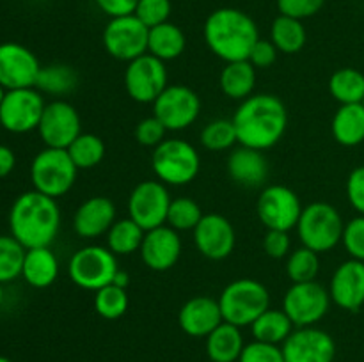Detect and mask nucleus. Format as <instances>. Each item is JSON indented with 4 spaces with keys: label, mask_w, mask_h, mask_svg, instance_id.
<instances>
[{
    "label": "nucleus",
    "mask_w": 364,
    "mask_h": 362,
    "mask_svg": "<svg viewBox=\"0 0 364 362\" xmlns=\"http://www.w3.org/2000/svg\"><path fill=\"white\" fill-rule=\"evenodd\" d=\"M78 85V75L68 64H50L41 66L36 80V89L39 92L52 96H64L75 91Z\"/></svg>",
    "instance_id": "33"
},
{
    "label": "nucleus",
    "mask_w": 364,
    "mask_h": 362,
    "mask_svg": "<svg viewBox=\"0 0 364 362\" xmlns=\"http://www.w3.org/2000/svg\"><path fill=\"white\" fill-rule=\"evenodd\" d=\"M78 167L71 160L68 149L45 148L31 163V181L34 190L48 197H63L73 188Z\"/></svg>",
    "instance_id": "7"
},
{
    "label": "nucleus",
    "mask_w": 364,
    "mask_h": 362,
    "mask_svg": "<svg viewBox=\"0 0 364 362\" xmlns=\"http://www.w3.org/2000/svg\"><path fill=\"white\" fill-rule=\"evenodd\" d=\"M240 327L223 322L206 337V355L212 362H237L244 351Z\"/></svg>",
    "instance_id": "26"
},
{
    "label": "nucleus",
    "mask_w": 364,
    "mask_h": 362,
    "mask_svg": "<svg viewBox=\"0 0 364 362\" xmlns=\"http://www.w3.org/2000/svg\"><path fill=\"white\" fill-rule=\"evenodd\" d=\"M27 248L14 236L0 234V284L16 280L23 270V259Z\"/></svg>",
    "instance_id": "35"
},
{
    "label": "nucleus",
    "mask_w": 364,
    "mask_h": 362,
    "mask_svg": "<svg viewBox=\"0 0 364 362\" xmlns=\"http://www.w3.org/2000/svg\"><path fill=\"white\" fill-rule=\"evenodd\" d=\"M323 4L326 0H277V9L284 16L304 20V18L315 16L322 9Z\"/></svg>",
    "instance_id": "45"
},
{
    "label": "nucleus",
    "mask_w": 364,
    "mask_h": 362,
    "mask_svg": "<svg viewBox=\"0 0 364 362\" xmlns=\"http://www.w3.org/2000/svg\"><path fill=\"white\" fill-rule=\"evenodd\" d=\"M238 362H284V357L279 344L252 341V343L245 344Z\"/></svg>",
    "instance_id": "44"
},
{
    "label": "nucleus",
    "mask_w": 364,
    "mask_h": 362,
    "mask_svg": "<svg viewBox=\"0 0 364 362\" xmlns=\"http://www.w3.org/2000/svg\"><path fill=\"white\" fill-rule=\"evenodd\" d=\"M331 131L338 144L354 148L364 142V105H341L331 123Z\"/></svg>",
    "instance_id": "27"
},
{
    "label": "nucleus",
    "mask_w": 364,
    "mask_h": 362,
    "mask_svg": "<svg viewBox=\"0 0 364 362\" xmlns=\"http://www.w3.org/2000/svg\"><path fill=\"white\" fill-rule=\"evenodd\" d=\"M181 256V238L176 229L164 224L146 231L141 245V258L153 272H167L178 263Z\"/></svg>",
    "instance_id": "20"
},
{
    "label": "nucleus",
    "mask_w": 364,
    "mask_h": 362,
    "mask_svg": "<svg viewBox=\"0 0 364 362\" xmlns=\"http://www.w3.org/2000/svg\"><path fill=\"white\" fill-rule=\"evenodd\" d=\"M205 43L224 62L247 60L252 46L259 39L258 25L247 13L235 7L213 11L203 27Z\"/></svg>",
    "instance_id": "3"
},
{
    "label": "nucleus",
    "mask_w": 364,
    "mask_h": 362,
    "mask_svg": "<svg viewBox=\"0 0 364 362\" xmlns=\"http://www.w3.org/2000/svg\"><path fill=\"white\" fill-rule=\"evenodd\" d=\"M329 92L341 105L363 103L364 99V73L355 67H341L329 78Z\"/></svg>",
    "instance_id": "32"
},
{
    "label": "nucleus",
    "mask_w": 364,
    "mask_h": 362,
    "mask_svg": "<svg viewBox=\"0 0 364 362\" xmlns=\"http://www.w3.org/2000/svg\"><path fill=\"white\" fill-rule=\"evenodd\" d=\"M345 222L340 212L329 202H311L304 206L297 222V233L302 245L311 251L329 252L343 236Z\"/></svg>",
    "instance_id": "5"
},
{
    "label": "nucleus",
    "mask_w": 364,
    "mask_h": 362,
    "mask_svg": "<svg viewBox=\"0 0 364 362\" xmlns=\"http://www.w3.org/2000/svg\"><path fill=\"white\" fill-rule=\"evenodd\" d=\"M256 212L267 229L290 231L297 227L302 204L291 188L283 185H270L259 194Z\"/></svg>",
    "instance_id": "15"
},
{
    "label": "nucleus",
    "mask_w": 364,
    "mask_h": 362,
    "mask_svg": "<svg viewBox=\"0 0 364 362\" xmlns=\"http://www.w3.org/2000/svg\"><path fill=\"white\" fill-rule=\"evenodd\" d=\"M71 160L80 169H92L100 165L105 156V144L102 138L95 133H80L68 148Z\"/></svg>",
    "instance_id": "36"
},
{
    "label": "nucleus",
    "mask_w": 364,
    "mask_h": 362,
    "mask_svg": "<svg viewBox=\"0 0 364 362\" xmlns=\"http://www.w3.org/2000/svg\"><path fill=\"white\" fill-rule=\"evenodd\" d=\"M171 195L162 181H141L128 197V216L144 231L167 224Z\"/></svg>",
    "instance_id": "12"
},
{
    "label": "nucleus",
    "mask_w": 364,
    "mask_h": 362,
    "mask_svg": "<svg viewBox=\"0 0 364 362\" xmlns=\"http://www.w3.org/2000/svg\"><path fill=\"white\" fill-rule=\"evenodd\" d=\"M294 323L283 309H267L251 325L255 341L269 344H283L294 332Z\"/></svg>",
    "instance_id": "30"
},
{
    "label": "nucleus",
    "mask_w": 364,
    "mask_h": 362,
    "mask_svg": "<svg viewBox=\"0 0 364 362\" xmlns=\"http://www.w3.org/2000/svg\"><path fill=\"white\" fill-rule=\"evenodd\" d=\"M95 309L102 318L119 319L128 309L127 290L117 287L114 284L95 291Z\"/></svg>",
    "instance_id": "39"
},
{
    "label": "nucleus",
    "mask_w": 364,
    "mask_h": 362,
    "mask_svg": "<svg viewBox=\"0 0 364 362\" xmlns=\"http://www.w3.org/2000/svg\"><path fill=\"white\" fill-rule=\"evenodd\" d=\"M284 362H333L336 343L326 330L316 327H297L283 346Z\"/></svg>",
    "instance_id": "17"
},
{
    "label": "nucleus",
    "mask_w": 364,
    "mask_h": 362,
    "mask_svg": "<svg viewBox=\"0 0 364 362\" xmlns=\"http://www.w3.org/2000/svg\"><path fill=\"white\" fill-rule=\"evenodd\" d=\"M331 300L345 311L364 307V263L348 259L334 270L329 283Z\"/></svg>",
    "instance_id": "21"
},
{
    "label": "nucleus",
    "mask_w": 364,
    "mask_h": 362,
    "mask_svg": "<svg viewBox=\"0 0 364 362\" xmlns=\"http://www.w3.org/2000/svg\"><path fill=\"white\" fill-rule=\"evenodd\" d=\"M291 241L288 231H277V229H267L265 238H263V251L269 258L283 259L290 254Z\"/></svg>",
    "instance_id": "46"
},
{
    "label": "nucleus",
    "mask_w": 364,
    "mask_h": 362,
    "mask_svg": "<svg viewBox=\"0 0 364 362\" xmlns=\"http://www.w3.org/2000/svg\"><path fill=\"white\" fill-rule=\"evenodd\" d=\"M347 197L352 208L364 215V165L355 167L347 180Z\"/></svg>",
    "instance_id": "47"
},
{
    "label": "nucleus",
    "mask_w": 364,
    "mask_h": 362,
    "mask_svg": "<svg viewBox=\"0 0 364 362\" xmlns=\"http://www.w3.org/2000/svg\"><path fill=\"white\" fill-rule=\"evenodd\" d=\"M0 362H13V361H11V358H7V357H2V355H0Z\"/></svg>",
    "instance_id": "54"
},
{
    "label": "nucleus",
    "mask_w": 364,
    "mask_h": 362,
    "mask_svg": "<svg viewBox=\"0 0 364 362\" xmlns=\"http://www.w3.org/2000/svg\"><path fill=\"white\" fill-rule=\"evenodd\" d=\"M151 165L159 181L181 187L198 177L201 158L191 142L183 138H166L153 151Z\"/></svg>",
    "instance_id": "6"
},
{
    "label": "nucleus",
    "mask_w": 364,
    "mask_h": 362,
    "mask_svg": "<svg viewBox=\"0 0 364 362\" xmlns=\"http://www.w3.org/2000/svg\"><path fill=\"white\" fill-rule=\"evenodd\" d=\"M185 46H187V38L178 25L166 21V23L149 28L148 53L164 62L178 59L185 52Z\"/></svg>",
    "instance_id": "29"
},
{
    "label": "nucleus",
    "mask_w": 364,
    "mask_h": 362,
    "mask_svg": "<svg viewBox=\"0 0 364 362\" xmlns=\"http://www.w3.org/2000/svg\"><path fill=\"white\" fill-rule=\"evenodd\" d=\"M6 92H7V89L4 87L2 84H0V103H2V99H4V96H6Z\"/></svg>",
    "instance_id": "52"
},
{
    "label": "nucleus",
    "mask_w": 364,
    "mask_h": 362,
    "mask_svg": "<svg viewBox=\"0 0 364 362\" xmlns=\"http://www.w3.org/2000/svg\"><path fill=\"white\" fill-rule=\"evenodd\" d=\"M320 270L318 252L304 247L295 248L288 254L287 261V273L291 283H309L315 280Z\"/></svg>",
    "instance_id": "37"
},
{
    "label": "nucleus",
    "mask_w": 364,
    "mask_h": 362,
    "mask_svg": "<svg viewBox=\"0 0 364 362\" xmlns=\"http://www.w3.org/2000/svg\"><path fill=\"white\" fill-rule=\"evenodd\" d=\"M341 243L352 259L364 263V215H358L345 224Z\"/></svg>",
    "instance_id": "42"
},
{
    "label": "nucleus",
    "mask_w": 364,
    "mask_h": 362,
    "mask_svg": "<svg viewBox=\"0 0 364 362\" xmlns=\"http://www.w3.org/2000/svg\"><path fill=\"white\" fill-rule=\"evenodd\" d=\"M201 206L191 197H178L171 201L167 213V226L176 231H194L203 219Z\"/></svg>",
    "instance_id": "38"
},
{
    "label": "nucleus",
    "mask_w": 364,
    "mask_h": 362,
    "mask_svg": "<svg viewBox=\"0 0 364 362\" xmlns=\"http://www.w3.org/2000/svg\"><path fill=\"white\" fill-rule=\"evenodd\" d=\"M194 243L201 256L212 261L226 259L235 251L237 234L230 220L219 213H208L194 229Z\"/></svg>",
    "instance_id": "19"
},
{
    "label": "nucleus",
    "mask_w": 364,
    "mask_h": 362,
    "mask_svg": "<svg viewBox=\"0 0 364 362\" xmlns=\"http://www.w3.org/2000/svg\"><path fill=\"white\" fill-rule=\"evenodd\" d=\"M231 121L240 146L265 151L283 138L288 126V112L277 96L255 94L240 103Z\"/></svg>",
    "instance_id": "1"
},
{
    "label": "nucleus",
    "mask_w": 364,
    "mask_h": 362,
    "mask_svg": "<svg viewBox=\"0 0 364 362\" xmlns=\"http://www.w3.org/2000/svg\"><path fill=\"white\" fill-rule=\"evenodd\" d=\"M41 71L38 57L20 43L0 45V84L11 89L36 87V80Z\"/></svg>",
    "instance_id": "18"
},
{
    "label": "nucleus",
    "mask_w": 364,
    "mask_h": 362,
    "mask_svg": "<svg viewBox=\"0 0 364 362\" xmlns=\"http://www.w3.org/2000/svg\"><path fill=\"white\" fill-rule=\"evenodd\" d=\"M363 105H364V99H363Z\"/></svg>",
    "instance_id": "55"
},
{
    "label": "nucleus",
    "mask_w": 364,
    "mask_h": 362,
    "mask_svg": "<svg viewBox=\"0 0 364 362\" xmlns=\"http://www.w3.org/2000/svg\"><path fill=\"white\" fill-rule=\"evenodd\" d=\"M59 275V261L50 247L27 248L23 259V270L21 277L25 283L38 290L52 286Z\"/></svg>",
    "instance_id": "25"
},
{
    "label": "nucleus",
    "mask_w": 364,
    "mask_h": 362,
    "mask_svg": "<svg viewBox=\"0 0 364 362\" xmlns=\"http://www.w3.org/2000/svg\"><path fill=\"white\" fill-rule=\"evenodd\" d=\"M149 28L135 14L110 18L103 31V46L110 57L132 62L148 53Z\"/></svg>",
    "instance_id": "9"
},
{
    "label": "nucleus",
    "mask_w": 364,
    "mask_h": 362,
    "mask_svg": "<svg viewBox=\"0 0 364 362\" xmlns=\"http://www.w3.org/2000/svg\"><path fill=\"white\" fill-rule=\"evenodd\" d=\"M112 284H114V286L123 287V290H127L128 284H130V275H128V273L124 272V270L119 268V270H117V272H116V275H114Z\"/></svg>",
    "instance_id": "51"
},
{
    "label": "nucleus",
    "mask_w": 364,
    "mask_h": 362,
    "mask_svg": "<svg viewBox=\"0 0 364 362\" xmlns=\"http://www.w3.org/2000/svg\"><path fill=\"white\" fill-rule=\"evenodd\" d=\"M331 302L329 290L316 280L294 283L283 298V311L295 327H313L327 314Z\"/></svg>",
    "instance_id": "11"
},
{
    "label": "nucleus",
    "mask_w": 364,
    "mask_h": 362,
    "mask_svg": "<svg viewBox=\"0 0 364 362\" xmlns=\"http://www.w3.org/2000/svg\"><path fill=\"white\" fill-rule=\"evenodd\" d=\"M228 172H230L231 180L240 187H262L269 176V162H267L263 151L240 146V148L233 149L228 158Z\"/></svg>",
    "instance_id": "24"
},
{
    "label": "nucleus",
    "mask_w": 364,
    "mask_h": 362,
    "mask_svg": "<svg viewBox=\"0 0 364 362\" xmlns=\"http://www.w3.org/2000/svg\"><path fill=\"white\" fill-rule=\"evenodd\" d=\"M119 270L116 254L109 247L87 245L71 256L68 273L73 284L87 291H98L112 284L114 275Z\"/></svg>",
    "instance_id": "8"
},
{
    "label": "nucleus",
    "mask_w": 364,
    "mask_h": 362,
    "mask_svg": "<svg viewBox=\"0 0 364 362\" xmlns=\"http://www.w3.org/2000/svg\"><path fill=\"white\" fill-rule=\"evenodd\" d=\"M0 128H2V126H0Z\"/></svg>",
    "instance_id": "56"
},
{
    "label": "nucleus",
    "mask_w": 364,
    "mask_h": 362,
    "mask_svg": "<svg viewBox=\"0 0 364 362\" xmlns=\"http://www.w3.org/2000/svg\"><path fill=\"white\" fill-rule=\"evenodd\" d=\"M238 142L237 130L231 119H215L206 124L201 131V144L208 151H226Z\"/></svg>",
    "instance_id": "40"
},
{
    "label": "nucleus",
    "mask_w": 364,
    "mask_h": 362,
    "mask_svg": "<svg viewBox=\"0 0 364 362\" xmlns=\"http://www.w3.org/2000/svg\"><path fill=\"white\" fill-rule=\"evenodd\" d=\"M277 53H279V50L274 46L272 41H267V39L259 38L258 41H256V45L252 46L247 60L255 67H262V70H265V67H270L274 62H276Z\"/></svg>",
    "instance_id": "48"
},
{
    "label": "nucleus",
    "mask_w": 364,
    "mask_h": 362,
    "mask_svg": "<svg viewBox=\"0 0 364 362\" xmlns=\"http://www.w3.org/2000/svg\"><path fill=\"white\" fill-rule=\"evenodd\" d=\"M306 39H308V34H306L302 20L284 16V14H279L274 20L272 28H270V41L279 52L288 53V55L301 52L306 45Z\"/></svg>",
    "instance_id": "31"
},
{
    "label": "nucleus",
    "mask_w": 364,
    "mask_h": 362,
    "mask_svg": "<svg viewBox=\"0 0 364 362\" xmlns=\"http://www.w3.org/2000/svg\"><path fill=\"white\" fill-rule=\"evenodd\" d=\"M166 133L167 128L155 116L139 121L135 126V141L146 148H156L159 144H162L166 141Z\"/></svg>",
    "instance_id": "43"
},
{
    "label": "nucleus",
    "mask_w": 364,
    "mask_h": 362,
    "mask_svg": "<svg viewBox=\"0 0 364 362\" xmlns=\"http://www.w3.org/2000/svg\"><path fill=\"white\" fill-rule=\"evenodd\" d=\"M166 62L151 53L128 62L124 71V87L128 96L137 103H155L167 87Z\"/></svg>",
    "instance_id": "14"
},
{
    "label": "nucleus",
    "mask_w": 364,
    "mask_h": 362,
    "mask_svg": "<svg viewBox=\"0 0 364 362\" xmlns=\"http://www.w3.org/2000/svg\"><path fill=\"white\" fill-rule=\"evenodd\" d=\"M220 91L231 99L244 102L256 87V67L249 60L226 62L219 77Z\"/></svg>",
    "instance_id": "28"
},
{
    "label": "nucleus",
    "mask_w": 364,
    "mask_h": 362,
    "mask_svg": "<svg viewBox=\"0 0 364 362\" xmlns=\"http://www.w3.org/2000/svg\"><path fill=\"white\" fill-rule=\"evenodd\" d=\"M4 284H0V305H2V302H4Z\"/></svg>",
    "instance_id": "53"
},
{
    "label": "nucleus",
    "mask_w": 364,
    "mask_h": 362,
    "mask_svg": "<svg viewBox=\"0 0 364 362\" xmlns=\"http://www.w3.org/2000/svg\"><path fill=\"white\" fill-rule=\"evenodd\" d=\"M219 305L224 322L240 329L251 327L255 319L270 307V293L259 280L237 279L224 287Z\"/></svg>",
    "instance_id": "4"
},
{
    "label": "nucleus",
    "mask_w": 364,
    "mask_h": 362,
    "mask_svg": "<svg viewBox=\"0 0 364 362\" xmlns=\"http://www.w3.org/2000/svg\"><path fill=\"white\" fill-rule=\"evenodd\" d=\"M201 112L198 92L187 85H167L153 103V116L162 121L167 131H180L196 123Z\"/></svg>",
    "instance_id": "13"
},
{
    "label": "nucleus",
    "mask_w": 364,
    "mask_h": 362,
    "mask_svg": "<svg viewBox=\"0 0 364 362\" xmlns=\"http://www.w3.org/2000/svg\"><path fill=\"white\" fill-rule=\"evenodd\" d=\"M144 234L146 231L139 224H135L130 216L116 220L107 233V247L116 256H130L141 251Z\"/></svg>",
    "instance_id": "34"
},
{
    "label": "nucleus",
    "mask_w": 364,
    "mask_h": 362,
    "mask_svg": "<svg viewBox=\"0 0 364 362\" xmlns=\"http://www.w3.org/2000/svg\"><path fill=\"white\" fill-rule=\"evenodd\" d=\"M14 165H16V156L14 151L7 146L0 144V180L6 176H9L13 172Z\"/></svg>",
    "instance_id": "50"
},
{
    "label": "nucleus",
    "mask_w": 364,
    "mask_h": 362,
    "mask_svg": "<svg viewBox=\"0 0 364 362\" xmlns=\"http://www.w3.org/2000/svg\"><path fill=\"white\" fill-rule=\"evenodd\" d=\"M9 229L25 248L50 247L60 229L59 204L38 190L23 192L11 206Z\"/></svg>",
    "instance_id": "2"
},
{
    "label": "nucleus",
    "mask_w": 364,
    "mask_h": 362,
    "mask_svg": "<svg viewBox=\"0 0 364 362\" xmlns=\"http://www.w3.org/2000/svg\"><path fill=\"white\" fill-rule=\"evenodd\" d=\"M224 322L219 300L212 297H194L178 312L180 329L191 337H208Z\"/></svg>",
    "instance_id": "22"
},
{
    "label": "nucleus",
    "mask_w": 364,
    "mask_h": 362,
    "mask_svg": "<svg viewBox=\"0 0 364 362\" xmlns=\"http://www.w3.org/2000/svg\"><path fill=\"white\" fill-rule=\"evenodd\" d=\"M134 14L146 27L153 28L169 21L171 0H139Z\"/></svg>",
    "instance_id": "41"
},
{
    "label": "nucleus",
    "mask_w": 364,
    "mask_h": 362,
    "mask_svg": "<svg viewBox=\"0 0 364 362\" xmlns=\"http://www.w3.org/2000/svg\"><path fill=\"white\" fill-rule=\"evenodd\" d=\"M95 2L107 16L119 18L134 14L139 0H95Z\"/></svg>",
    "instance_id": "49"
},
{
    "label": "nucleus",
    "mask_w": 364,
    "mask_h": 362,
    "mask_svg": "<svg viewBox=\"0 0 364 362\" xmlns=\"http://www.w3.org/2000/svg\"><path fill=\"white\" fill-rule=\"evenodd\" d=\"M45 106V99L36 87L11 89L0 103V126L11 133L38 130Z\"/></svg>",
    "instance_id": "10"
},
{
    "label": "nucleus",
    "mask_w": 364,
    "mask_h": 362,
    "mask_svg": "<svg viewBox=\"0 0 364 362\" xmlns=\"http://www.w3.org/2000/svg\"><path fill=\"white\" fill-rule=\"evenodd\" d=\"M116 222V204L105 195H95L82 202L73 215V229L80 238H98L109 233Z\"/></svg>",
    "instance_id": "23"
},
{
    "label": "nucleus",
    "mask_w": 364,
    "mask_h": 362,
    "mask_svg": "<svg viewBox=\"0 0 364 362\" xmlns=\"http://www.w3.org/2000/svg\"><path fill=\"white\" fill-rule=\"evenodd\" d=\"M38 131L46 148L68 149L82 133L80 116L71 103L55 99L46 103Z\"/></svg>",
    "instance_id": "16"
}]
</instances>
